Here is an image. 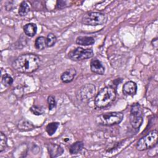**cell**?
<instances>
[{
    "mask_svg": "<svg viewBox=\"0 0 158 158\" xmlns=\"http://www.w3.org/2000/svg\"><path fill=\"white\" fill-rule=\"evenodd\" d=\"M40 64V57L33 54H25L19 56L12 63L14 70L20 73H30L36 71Z\"/></svg>",
    "mask_w": 158,
    "mask_h": 158,
    "instance_id": "cell-1",
    "label": "cell"
},
{
    "mask_svg": "<svg viewBox=\"0 0 158 158\" xmlns=\"http://www.w3.org/2000/svg\"><path fill=\"white\" fill-rule=\"evenodd\" d=\"M116 89L114 86H107L102 88L94 98V104L98 108H104L110 105L115 99Z\"/></svg>",
    "mask_w": 158,
    "mask_h": 158,
    "instance_id": "cell-2",
    "label": "cell"
},
{
    "mask_svg": "<svg viewBox=\"0 0 158 158\" xmlns=\"http://www.w3.org/2000/svg\"><path fill=\"white\" fill-rule=\"evenodd\" d=\"M123 118V114L120 112H110L99 115L96 118V122L103 126H112L120 123Z\"/></svg>",
    "mask_w": 158,
    "mask_h": 158,
    "instance_id": "cell-3",
    "label": "cell"
},
{
    "mask_svg": "<svg viewBox=\"0 0 158 158\" xmlns=\"http://www.w3.org/2000/svg\"><path fill=\"white\" fill-rule=\"evenodd\" d=\"M107 21L106 14L100 12H89L84 14L81 19V22L86 25L98 26L105 24Z\"/></svg>",
    "mask_w": 158,
    "mask_h": 158,
    "instance_id": "cell-4",
    "label": "cell"
},
{
    "mask_svg": "<svg viewBox=\"0 0 158 158\" xmlns=\"http://www.w3.org/2000/svg\"><path fill=\"white\" fill-rule=\"evenodd\" d=\"M158 133L156 130L149 131L137 142L136 148L138 151H142L154 147L157 143Z\"/></svg>",
    "mask_w": 158,
    "mask_h": 158,
    "instance_id": "cell-5",
    "label": "cell"
},
{
    "mask_svg": "<svg viewBox=\"0 0 158 158\" xmlns=\"http://www.w3.org/2000/svg\"><path fill=\"white\" fill-rule=\"evenodd\" d=\"M143 122V110L139 103H135L131 106L130 123L134 129H139Z\"/></svg>",
    "mask_w": 158,
    "mask_h": 158,
    "instance_id": "cell-6",
    "label": "cell"
},
{
    "mask_svg": "<svg viewBox=\"0 0 158 158\" xmlns=\"http://www.w3.org/2000/svg\"><path fill=\"white\" fill-rule=\"evenodd\" d=\"M93 51L91 48L83 49L78 47L70 51L68 54V57L72 60L81 61L91 58L93 56Z\"/></svg>",
    "mask_w": 158,
    "mask_h": 158,
    "instance_id": "cell-7",
    "label": "cell"
},
{
    "mask_svg": "<svg viewBox=\"0 0 158 158\" xmlns=\"http://www.w3.org/2000/svg\"><path fill=\"white\" fill-rule=\"evenodd\" d=\"M96 92L94 85L89 83L83 85L77 93V98L82 102H88L92 99Z\"/></svg>",
    "mask_w": 158,
    "mask_h": 158,
    "instance_id": "cell-8",
    "label": "cell"
},
{
    "mask_svg": "<svg viewBox=\"0 0 158 158\" xmlns=\"http://www.w3.org/2000/svg\"><path fill=\"white\" fill-rule=\"evenodd\" d=\"M123 93L127 96H134L137 92V85L133 81H128L126 82L122 89Z\"/></svg>",
    "mask_w": 158,
    "mask_h": 158,
    "instance_id": "cell-9",
    "label": "cell"
},
{
    "mask_svg": "<svg viewBox=\"0 0 158 158\" xmlns=\"http://www.w3.org/2000/svg\"><path fill=\"white\" fill-rule=\"evenodd\" d=\"M90 69L91 71L96 74L103 75L105 72V68L101 62L97 59H93L90 62Z\"/></svg>",
    "mask_w": 158,
    "mask_h": 158,
    "instance_id": "cell-10",
    "label": "cell"
},
{
    "mask_svg": "<svg viewBox=\"0 0 158 158\" xmlns=\"http://www.w3.org/2000/svg\"><path fill=\"white\" fill-rule=\"evenodd\" d=\"M75 69H69L64 72L60 75V80L63 83H68L71 82L75 78L76 75Z\"/></svg>",
    "mask_w": 158,
    "mask_h": 158,
    "instance_id": "cell-11",
    "label": "cell"
},
{
    "mask_svg": "<svg viewBox=\"0 0 158 158\" xmlns=\"http://www.w3.org/2000/svg\"><path fill=\"white\" fill-rule=\"evenodd\" d=\"M48 149L49 151V154L51 157H56L62 154L64 152L63 148L57 144H50L48 146Z\"/></svg>",
    "mask_w": 158,
    "mask_h": 158,
    "instance_id": "cell-12",
    "label": "cell"
},
{
    "mask_svg": "<svg viewBox=\"0 0 158 158\" xmlns=\"http://www.w3.org/2000/svg\"><path fill=\"white\" fill-rule=\"evenodd\" d=\"M17 128L20 131H26L33 130L35 128L34 125L27 119H22L17 123Z\"/></svg>",
    "mask_w": 158,
    "mask_h": 158,
    "instance_id": "cell-13",
    "label": "cell"
},
{
    "mask_svg": "<svg viewBox=\"0 0 158 158\" xmlns=\"http://www.w3.org/2000/svg\"><path fill=\"white\" fill-rule=\"evenodd\" d=\"M95 40L92 36H80L76 39V43L81 46H89L94 43Z\"/></svg>",
    "mask_w": 158,
    "mask_h": 158,
    "instance_id": "cell-14",
    "label": "cell"
},
{
    "mask_svg": "<svg viewBox=\"0 0 158 158\" xmlns=\"http://www.w3.org/2000/svg\"><path fill=\"white\" fill-rule=\"evenodd\" d=\"M23 31L27 36L29 37H33L36 33L37 26L33 23H27L23 27Z\"/></svg>",
    "mask_w": 158,
    "mask_h": 158,
    "instance_id": "cell-15",
    "label": "cell"
},
{
    "mask_svg": "<svg viewBox=\"0 0 158 158\" xmlns=\"http://www.w3.org/2000/svg\"><path fill=\"white\" fill-rule=\"evenodd\" d=\"M83 143L82 141H77L73 143L69 148L70 154H77L81 151L83 148Z\"/></svg>",
    "mask_w": 158,
    "mask_h": 158,
    "instance_id": "cell-16",
    "label": "cell"
},
{
    "mask_svg": "<svg viewBox=\"0 0 158 158\" xmlns=\"http://www.w3.org/2000/svg\"><path fill=\"white\" fill-rule=\"evenodd\" d=\"M35 46L38 50H43L47 47L46 38L44 36L38 37L35 42Z\"/></svg>",
    "mask_w": 158,
    "mask_h": 158,
    "instance_id": "cell-17",
    "label": "cell"
},
{
    "mask_svg": "<svg viewBox=\"0 0 158 158\" xmlns=\"http://www.w3.org/2000/svg\"><path fill=\"white\" fill-rule=\"evenodd\" d=\"M59 126V123L56 122H51L49 124H48L46 127V131L48 134V135L49 136L53 135L56 133Z\"/></svg>",
    "mask_w": 158,
    "mask_h": 158,
    "instance_id": "cell-18",
    "label": "cell"
},
{
    "mask_svg": "<svg viewBox=\"0 0 158 158\" xmlns=\"http://www.w3.org/2000/svg\"><path fill=\"white\" fill-rule=\"evenodd\" d=\"M30 8L27 2L22 1L20 4L18 13L20 16H25L30 12Z\"/></svg>",
    "mask_w": 158,
    "mask_h": 158,
    "instance_id": "cell-19",
    "label": "cell"
},
{
    "mask_svg": "<svg viewBox=\"0 0 158 158\" xmlns=\"http://www.w3.org/2000/svg\"><path fill=\"white\" fill-rule=\"evenodd\" d=\"M57 41V38L55 35L52 33H49L46 37V44L47 47L51 48L54 46Z\"/></svg>",
    "mask_w": 158,
    "mask_h": 158,
    "instance_id": "cell-20",
    "label": "cell"
},
{
    "mask_svg": "<svg viewBox=\"0 0 158 158\" xmlns=\"http://www.w3.org/2000/svg\"><path fill=\"white\" fill-rule=\"evenodd\" d=\"M1 82H2V84L4 86L9 87V86H10L12 84V83H13V78L9 74L6 73V74L3 75L2 77Z\"/></svg>",
    "mask_w": 158,
    "mask_h": 158,
    "instance_id": "cell-21",
    "label": "cell"
},
{
    "mask_svg": "<svg viewBox=\"0 0 158 158\" xmlns=\"http://www.w3.org/2000/svg\"><path fill=\"white\" fill-rule=\"evenodd\" d=\"M7 146V138L2 133H0V152H2Z\"/></svg>",
    "mask_w": 158,
    "mask_h": 158,
    "instance_id": "cell-22",
    "label": "cell"
},
{
    "mask_svg": "<svg viewBox=\"0 0 158 158\" xmlns=\"http://www.w3.org/2000/svg\"><path fill=\"white\" fill-rule=\"evenodd\" d=\"M47 101H48V107H49V110H51L54 108L56 107V99H55V97L54 96H52V95L49 96L48 97Z\"/></svg>",
    "mask_w": 158,
    "mask_h": 158,
    "instance_id": "cell-23",
    "label": "cell"
},
{
    "mask_svg": "<svg viewBox=\"0 0 158 158\" xmlns=\"http://www.w3.org/2000/svg\"><path fill=\"white\" fill-rule=\"evenodd\" d=\"M30 110L35 115H41L44 113V110L43 109V107H40V106H32L30 109Z\"/></svg>",
    "mask_w": 158,
    "mask_h": 158,
    "instance_id": "cell-24",
    "label": "cell"
},
{
    "mask_svg": "<svg viewBox=\"0 0 158 158\" xmlns=\"http://www.w3.org/2000/svg\"><path fill=\"white\" fill-rule=\"evenodd\" d=\"M69 2L66 1H57L56 2V8L57 9H62L69 6L67 3Z\"/></svg>",
    "mask_w": 158,
    "mask_h": 158,
    "instance_id": "cell-25",
    "label": "cell"
},
{
    "mask_svg": "<svg viewBox=\"0 0 158 158\" xmlns=\"http://www.w3.org/2000/svg\"><path fill=\"white\" fill-rule=\"evenodd\" d=\"M151 44H152V46H153V48L155 49H157V46H158V43H157V38H154L152 41H151Z\"/></svg>",
    "mask_w": 158,
    "mask_h": 158,
    "instance_id": "cell-26",
    "label": "cell"
}]
</instances>
